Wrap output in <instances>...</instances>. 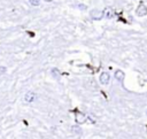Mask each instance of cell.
<instances>
[{"mask_svg":"<svg viewBox=\"0 0 147 139\" xmlns=\"http://www.w3.org/2000/svg\"><path fill=\"white\" fill-rule=\"evenodd\" d=\"M86 119H87V117H86L85 114H83L82 111H77V113H76V122H77L78 124H83V123H85Z\"/></svg>","mask_w":147,"mask_h":139,"instance_id":"cell-3","label":"cell"},{"mask_svg":"<svg viewBox=\"0 0 147 139\" xmlns=\"http://www.w3.org/2000/svg\"><path fill=\"white\" fill-rule=\"evenodd\" d=\"M90 16L93 18V20H101L103 17V14L100 9H92L91 13H90Z\"/></svg>","mask_w":147,"mask_h":139,"instance_id":"cell-1","label":"cell"},{"mask_svg":"<svg viewBox=\"0 0 147 139\" xmlns=\"http://www.w3.org/2000/svg\"><path fill=\"white\" fill-rule=\"evenodd\" d=\"M109 74L108 72H102L101 75H100V78H99V80H100V83L101 84H108L109 83Z\"/></svg>","mask_w":147,"mask_h":139,"instance_id":"cell-6","label":"cell"},{"mask_svg":"<svg viewBox=\"0 0 147 139\" xmlns=\"http://www.w3.org/2000/svg\"><path fill=\"white\" fill-rule=\"evenodd\" d=\"M6 72V67H0V74Z\"/></svg>","mask_w":147,"mask_h":139,"instance_id":"cell-9","label":"cell"},{"mask_svg":"<svg viewBox=\"0 0 147 139\" xmlns=\"http://www.w3.org/2000/svg\"><path fill=\"white\" fill-rule=\"evenodd\" d=\"M102 14H103V17H106V18H113L115 15V11L111 7H106L102 10Z\"/></svg>","mask_w":147,"mask_h":139,"instance_id":"cell-2","label":"cell"},{"mask_svg":"<svg viewBox=\"0 0 147 139\" xmlns=\"http://www.w3.org/2000/svg\"><path fill=\"white\" fill-rule=\"evenodd\" d=\"M29 3H30L31 6H33V7H37V6H39L40 0H29Z\"/></svg>","mask_w":147,"mask_h":139,"instance_id":"cell-8","label":"cell"},{"mask_svg":"<svg viewBox=\"0 0 147 139\" xmlns=\"http://www.w3.org/2000/svg\"><path fill=\"white\" fill-rule=\"evenodd\" d=\"M78 7H79L80 9H85V6H84V5H78Z\"/></svg>","mask_w":147,"mask_h":139,"instance_id":"cell-10","label":"cell"},{"mask_svg":"<svg viewBox=\"0 0 147 139\" xmlns=\"http://www.w3.org/2000/svg\"><path fill=\"white\" fill-rule=\"evenodd\" d=\"M146 114H147V111H146Z\"/></svg>","mask_w":147,"mask_h":139,"instance_id":"cell-12","label":"cell"},{"mask_svg":"<svg viewBox=\"0 0 147 139\" xmlns=\"http://www.w3.org/2000/svg\"><path fill=\"white\" fill-rule=\"evenodd\" d=\"M114 77H115L116 80H118V82H123L124 78H125V75H124V72H123L122 70H116L115 74H114Z\"/></svg>","mask_w":147,"mask_h":139,"instance_id":"cell-7","label":"cell"},{"mask_svg":"<svg viewBox=\"0 0 147 139\" xmlns=\"http://www.w3.org/2000/svg\"><path fill=\"white\" fill-rule=\"evenodd\" d=\"M137 16H146L147 15V7L145 5H140L138 8H137V11H136Z\"/></svg>","mask_w":147,"mask_h":139,"instance_id":"cell-4","label":"cell"},{"mask_svg":"<svg viewBox=\"0 0 147 139\" xmlns=\"http://www.w3.org/2000/svg\"><path fill=\"white\" fill-rule=\"evenodd\" d=\"M36 100V93L32 91H29L25 95H24V101L25 102H32Z\"/></svg>","mask_w":147,"mask_h":139,"instance_id":"cell-5","label":"cell"},{"mask_svg":"<svg viewBox=\"0 0 147 139\" xmlns=\"http://www.w3.org/2000/svg\"><path fill=\"white\" fill-rule=\"evenodd\" d=\"M45 1H47V2H49V1H53V0H45Z\"/></svg>","mask_w":147,"mask_h":139,"instance_id":"cell-11","label":"cell"}]
</instances>
